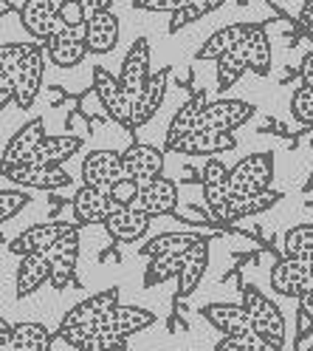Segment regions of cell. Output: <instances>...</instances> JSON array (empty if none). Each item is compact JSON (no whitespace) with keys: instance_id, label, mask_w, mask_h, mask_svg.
Listing matches in <instances>:
<instances>
[{"instance_id":"12","label":"cell","mask_w":313,"mask_h":351,"mask_svg":"<svg viewBox=\"0 0 313 351\" xmlns=\"http://www.w3.org/2000/svg\"><path fill=\"white\" fill-rule=\"evenodd\" d=\"M42 142H46V122H42V119H29L6 142L3 159H0V170H3V167H17V165H29Z\"/></svg>"},{"instance_id":"27","label":"cell","mask_w":313,"mask_h":351,"mask_svg":"<svg viewBox=\"0 0 313 351\" xmlns=\"http://www.w3.org/2000/svg\"><path fill=\"white\" fill-rule=\"evenodd\" d=\"M251 26H254V23H229V26L217 29V32L204 43V46L195 51V60H215V62H217L223 54L234 51L240 43L249 37Z\"/></svg>"},{"instance_id":"52","label":"cell","mask_w":313,"mask_h":351,"mask_svg":"<svg viewBox=\"0 0 313 351\" xmlns=\"http://www.w3.org/2000/svg\"><path fill=\"white\" fill-rule=\"evenodd\" d=\"M51 3H54V6H57V9H59V6H62V3H65V0H51Z\"/></svg>"},{"instance_id":"17","label":"cell","mask_w":313,"mask_h":351,"mask_svg":"<svg viewBox=\"0 0 313 351\" xmlns=\"http://www.w3.org/2000/svg\"><path fill=\"white\" fill-rule=\"evenodd\" d=\"M155 323V315L144 306H116L110 309L102 320H99V332H107V335H116V337H127L130 335H139L144 328H150Z\"/></svg>"},{"instance_id":"30","label":"cell","mask_w":313,"mask_h":351,"mask_svg":"<svg viewBox=\"0 0 313 351\" xmlns=\"http://www.w3.org/2000/svg\"><path fill=\"white\" fill-rule=\"evenodd\" d=\"M243 54L249 62V71L257 77H265L271 71V40H268L262 26H251L249 37L243 40Z\"/></svg>"},{"instance_id":"50","label":"cell","mask_w":313,"mask_h":351,"mask_svg":"<svg viewBox=\"0 0 313 351\" xmlns=\"http://www.w3.org/2000/svg\"><path fill=\"white\" fill-rule=\"evenodd\" d=\"M299 20H302V26H305V29H310V26H313V0H305Z\"/></svg>"},{"instance_id":"3","label":"cell","mask_w":313,"mask_h":351,"mask_svg":"<svg viewBox=\"0 0 313 351\" xmlns=\"http://www.w3.org/2000/svg\"><path fill=\"white\" fill-rule=\"evenodd\" d=\"M243 306L249 309L254 332L260 337H265L268 343H274L277 348H282L285 346V317L280 312V306L271 298H265L262 292H257L254 287H245Z\"/></svg>"},{"instance_id":"18","label":"cell","mask_w":313,"mask_h":351,"mask_svg":"<svg viewBox=\"0 0 313 351\" xmlns=\"http://www.w3.org/2000/svg\"><path fill=\"white\" fill-rule=\"evenodd\" d=\"M71 210H74V218H77V224H105L110 213L119 210L113 202H110V195L107 190H96V187H87L82 184L77 193H74V202H71Z\"/></svg>"},{"instance_id":"28","label":"cell","mask_w":313,"mask_h":351,"mask_svg":"<svg viewBox=\"0 0 313 351\" xmlns=\"http://www.w3.org/2000/svg\"><path fill=\"white\" fill-rule=\"evenodd\" d=\"M204 235L198 232H161V235H152L147 244L141 247L144 258H175V255H187L198 241Z\"/></svg>"},{"instance_id":"33","label":"cell","mask_w":313,"mask_h":351,"mask_svg":"<svg viewBox=\"0 0 313 351\" xmlns=\"http://www.w3.org/2000/svg\"><path fill=\"white\" fill-rule=\"evenodd\" d=\"M249 71V62H245V54H243V43L229 51V54H223L217 60V88L220 91H229L232 85H237L243 80V74Z\"/></svg>"},{"instance_id":"49","label":"cell","mask_w":313,"mask_h":351,"mask_svg":"<svg viewBox=\"0 0 313 351\" xmlns=\"http://www.w3.org/2000/svg\"><path fill=\"white\" fill-rule=\"evenodd\" d=\"M299 315H305V317L313 323V289H308V292L299 298Z\"/></svg>"},{"instance_id":"47","label":"cell","mask_w":313,"mask_h":351,"mask_svg":"<svg viewBox=\"0 0 313 351\" xmlns=\"http://www.w3.org/2000/svg\"><path fill=\"white\" fill-rule=\"evenodd\" d=\"M12 340H14V326L9 320H0V351H12Z\"/></svg>"},{"instance_id":"10","label":"cell","mask_w":313,"mask_h":351,"mask_svg":"<svg viewBox=\"0 0 313 351\" xmlns=\"http://www.w3.org/2000/svg\"><path fill=\"white\" fill-rule=\"evenodd\" d=\"M257 108L245 99H217L209 102L204 119H200V128H209V130H223V134H234L240 125H245L254 117Z\"/></svg>"},{"instance_id":"15","label":"cell","mask_w":313,"mask_h":351,"mask_svg":"<svg viewBox=\"0 0 313 351\" xmlns=\"http://www.w3.org/2000/svg\"><path fill=\"white\" fill-rule=\"evenodd\" d=\"M51 283V258L49 252H31L17 261V272H14V295L23 300L40 292V287Z\"/></svg>"},{"instance_id":"7","label":"cell","mask_w":313,"mask_h":351,"mask_svg":"<svg viewBox=\"0 0 313 351\" xmlns=\"http://www.w3.org/2000/svg\"><path fill=\"white\" fill-rule=\"evenodd\" d=\"M46 46L42 43H31V51L29 57L23 60V65H20V71L14 77V102L23 108V111H29V108L34 105L40 88H42V74H46Z\"/></svg>"},{"instance_id":"53","label":"cell","mask_w":313,"mask_h":351,"mask_svg":"<svg viewBox=\"0 0 313 351\" xmlns=\"http://www.w3.org/2000/svg\"><path fill=\"white\" fill-rule=\"evenodd\" d=\"M302 351H313V343H310V346H305V348H302Z\"/></svg>"},{"instance_id":"44","label":"cell","mask_w":313,"mask_h":351,"mask_svg":"<svg viewBox=\"0 0 313 351\" xmlns=\"http://www.w3.org/2000/svg\"><path fill=\"white\" fill-rule=\"evenodd\" d=\"M189 0H133V9L139 12H169L175 14L178 9H184Z\"/></svg>"},{"instance_id":"45","label":"cell","mask_w":313,"mask_h":351,"mask_svg":"<svg viewBox=\"0 0 313 351\" xmlns=\"http://www.w3.org/2000/svg\"><path fill=\"white\" fill-rule=\"evenodd\" d=\"M14 99V77L9 74H0V105H9Z\"/></svg>"},{"instance_id":"14","label":"cell","mask_w":313,"mask_h":351,"mask_svg":"<svg viewBox=\"0 0 313 351\" xmlns=\"http://www.w3.org/2000/svg\"><path fill=\"white\" fill-rule=\"evenodd\" d=\"M271 289L282 298H302L308 289H313L310 278V263L282 258L271 267Z\"/></svg>"},{"instance_id":"29","label":"cell","mask_w":313,"mask_h":351,"mask_svg":"<svg viewBox=\"0 0 313 351\" xmlns=\"http://www.w3.org/2000/svg\"><path fill=\"white\" fill-rule=\"evenodd\" d=\"M82 150V139L79 136H46L37 147V153L31 156L29 165H54V167H62L71 156Z\"/></svg>"},{"instance_id":"40","label":"cell","mask_w":313,"mask_h":351,"mask_svg":"<svg viewBox=\"0 0 313 351\" xmlns=\"http://www.w3.org/2000/svg\"><path fill=\"white\" fill-rule=\"evenodd\" d=\"M107 195H110V202H113L116 207H136L139 195H141V184L124 176V179H119L113 187L107 190Z\"/></svg>"},{"instance_id":"36","label":"cell","mask_w":313,"mask_h":351,"mask_svg":"<svg viewBox=\"0 0 313 351\" xmlns=\"http://www.w3.org/2000/svg\"><path fill=\"white\" fill-rule=\"evenodd\" d=\"M29 51H31V43H3V46H0V74L17 77Z\"/></svg>"},{"instance_id":"20","label":"cell","mask_w":313,"mask_h":351,"mask_svg":"<svg viewBox=\"0 0 313 351\" xmlns=\"http://www.w3.org/2000/svg\"><path fill=\"white\" fill-rule=\"evenodd\" d=\"M20 23L37 43H49L59 29V9L51 0H26L20 9Z\"/></svg>"},{"instance_id":"48","label":"cell","mask_w":313,"mask_h":351,"mask_svg":"<svg viewBox=\"0 0 313 351\" xmlns=\"http://www.w3.org/2000/svg\"><path fill=\"white\" fill-rule=\"evenodd\" d=\"M299 77H302V85H313V51L305 54V60L299 65Z\"/></svg>"},{"instance_id":"46","label":"cell","mask_w":313,"mask_h":351,"mask_svg":"<svg viewBox=\"0 0 313 351\" xmlns=\"http://www.w3.org/2000/svg\"><path fill=\"white\" fill-rule=\"evenodd\" d=\"M79 3L85 6L87 17H94V14H102V12H110V9H113V0H79Z\"/></svg>"},{"instance_id":"42","label":"cell","mask_w":313,"mask_h":351,"mask_svg":"<svg viewBox=\"0 0 313 351\" xmlns=\"http://www.w3.org/2000/svg\"><path fill=\"white\" fill-rule=\"evenodd\" d=\"M59 23L65 29H85L87 26V12L79 0H65L59 6Z\"/></svg>"},{"instance_id":"51","label":"cell","mask_w":313,"mask_h":351,"mask_svg":"<svg viewBox=\"0 0 313 351\" xmlns=\"http://www.w3.org/2000/svg\"><path fill=\"white\" fill-rule=\"evenodd\" d=\"M305 190H313V173H310V179H308V184H305Z\"/></svg>"},{"instance_id":"11","label":"cell","mask_w":313,"mask_h":351,"mask_svg":"<svg viewBox=\"0 0 313 351\" xmlns=\"http://www.w3.org/2000/svg\"><path fill=\"white\" fill-rule=\"evenodd\" d=\"M119 306V289L116 287H110L105 292H96L91 298H85L79 300L77 306H71L68 312H65L59 328H79V326H99V320L110 312V309H116Z\"/></svg>"},{"instance_id":"4","label":"cell","mask_w":313,"mask_h":351,"mask_svg":"<svg viewBox=\"0 0 313 351\" xmlns=\"http://www.w3.org/2000/svg\"><path fill=\"white\" fill-rule=\"evenodd\" d=\"M3 179L23 190H68L74 184L71 173L54 165H17L3 167Z\"/></svg>"},{"instance_id":"39","label":"cell","mask_w":313,"mask_h":351,"mask_svg":"<svg viewBox=\"0 0 313 351\" xmlns=\"http://www.w3.org/2000/svg\"><path fill=\"white\" fill-rule=\"evenodd\" d=\"M290 114L302 125H313V85H299L290 97Z\"/></svg>"},{"instance_id":"37","label":"cell","mask_w":313,"mask_h":351,"mask_svg":"<svg viewBox=\"0 0 313 351\" xmlns=\"http://www.w3.org/2000/svg\"><path fill=\"white\" fill-rule=\"evenodd\" d=\"M184 269V255H175V258H155L150 267H147V275H144V283L152 287V283H161L167 278H175L181 275Z\"/></svg>"},{"instance_id":"5","label":"cell","mask_w":313,"mask_h":351,"mask_svg":"<svg viewBox=\"0 0 313 351\" xmlns=\"http://www.w3.org/2000/svg\"><path fill=\"white\" fill-rule=\"evenodd\" d=\"M94 91H96L102 108L107 111V117L116 119L122 128L133 130V99L124 94L119 77H113L107 69L96 65V69H94Z\"/></svg>"},{"instance_id":"23","label":"cell","mask_w":313,"mask_h":351,"mask_svg":"<svg viewBox=\"0 0 313 351\" xmlns=\"http://www.w3.org/2000/svg\"><path fill=\"white\" fill-rule=\"evenodd\" d=\"M167 82H169V69H159L144 85V91L139 94V99L133 102V128H141L147 125L167 97Z\"/></svg>"},{"instance_id":"9","label":"cell","mask_w":313,"mask_h":351,"mask_svg":"<svg viewBox=\"0 0 313 351\" xmlns=\"http://www.w3.org/2000/svg\"><path fill=\"white\" fill-rule=\"evenodd\" d=\"M122 165H124V176L133 182H139L141 187L161 179V170H164V150L136 142L122 150Z\"/></svg>"},{"instance_id":"34","label":"cell","mask_w":313,"mask_h":351,"mask_svg":"<svg viewBox=\"0 0 313 351\" xmlns=\"http://www.w3.org/2000/svg\"><path fill=\"white\" fill-rule=\"evenodd\" d=\"M223 3H226V0H189L184 9H178V12L169 17V34H175V32H181V29L198 23L200 17L217 12Z\"/></svg>"},{"instance_id":"38","label":"cell","mask_w":313,"mask_h":351,"mask_svg":"<svg viewBox=\"0 0 313 351\" xmlns=\"http://www.w3.org/2000/svg\"><path fill=\"white\" fill-rule=\"evenodd\" d=\"M31 202V195L23 193V187H3L0 190V221H12V218Z\"/></svg>"},{"instance_id":"35","label":"cell","mask_w":313,"mask_h":351,"mask_svg":"<svg viewBox=\"0 0 313 351\" xmlns=\"http://www.w3.org/2000/svg\"><path fill=\"white\" fill-rule=\"evenodd\" d=\"M215 351H280L274 343H268L257 332H245V335H232V337H220Z\"/></svg>"},{"instance_id":"1","label":"cell","mask_w":313,"mask_h":351,"mask_svg":"<svg viewBox=\"0 0 313 351\" xmlns=\"http://www.w3.org/2000/svg\"><path fill=\"white\" fill-rule=\"evenodd\" d=\"M271 179H274V153L271 150L249 153L232 167L229 193L234 199H251V195L271 190Z\"/></svg>"},{"instance_id":"22","label":"cell","mask_w":313,"mask_h":351,"mask_svg":"<svg viewBox=\"0 0 313 351\" xmlns=\"http://www.w3.org/2000/svg\"><path fill=\"white\" fill-rule=\"evenodd\" d=\"M206 94L198 91L192 99H187L181 108L175 111V117L169 119V128H167V139H164V150H172L184 136H189L192 130L200 128V119H204V111H206Z\"/></svg>"},{"instance_id":"24","label":"cell","mask_w":313,"mask_h":351,"mask_svg":"<svg viewBox=\"0 0 313 351\" xmlns=\"http://www.w3.org/2000/svg\"><path fill=\"white\" fill-rule=\"evenodd\" d=\"M85 43L91 54H110L119 43V17L113 12H102L87 17L85 26Z\"/></svg>"},{"instance_id":"19","label":"cell","mask_w":313,"mask_h":351,"mask_svg":"<svg viewBox=\"0 0 313 351\" xmlns=\"http://www.w3.org/2000/svg\"><path fill=\"white\" fill-rule=\"evenodd\" d=\"M150 221H152V215H147L139 207H119V210L110 213V218L102 227L107 230L110 238L119 241V244H136L139 238L147 235Z\"/></svg>"},{"instance_id":"2","label":"cell","mask_w":313,"mask_h":351,"mask_svg":"<svg viewBox=\"0 0 313 351\" xmlns=\"http://www.w3.org/2000/svg\"><path fill=\"white\" fill-rule=\"evenodd\" d=\"M79 238V224L77 221H46V224H34L26 232H20L17 238L9 241V252L14 255H31V252H51L59 247L62 241Z\"/></svg>"},{"instance_id":"21","label":"cell","mask_w":313,"mask_h":351,"mask_svg":"<svg viewBox=\"0 0 313 351\" xmlns=\"http://www.w3.org/2000/svg\"><path fill=\"white\" fill-rule=\"evenodd\" d=\"M200 315H204L223 337L254 332L249 309H245L243 303H206V306H200Z\"/></svg>"},{"instance_id":"6","label":"cell","mask_w":313,"mask_h":351,"mask_svg":"<svg viewBox=\"0 0 313 351\" xmlns=\"http://www.w3.org/2000/svg\"><path fill=\"white\" fill-rule=\"evenodd\" d=\"M150 57H152V49H150V40L147 37H136L130 43V49L122 60V69H119V82L124 88V94L136 102L139 94L144 91L147 80L152 77L150 74Z\"/></svg>"},{"instance_id":"32","label":"cell","mask_w":313,"mask_h":351,"mask_svg":"<svg viewBox=\"0 0 313 351\" xmlns=\"http://www.w3.org/2000/svg\"><path fill=\"white\" fill-rule=\"evenodd\" d=\"M282 252L290 261H313V224H297L282 235Z\"/></svg>"},{"instance_id":"26","label":"cell","mask_w":313,"mask_h":351,"mask_svg":"<svg viewBox=\"0 0 313 351\" xmlns=\"http://www.w3.org/2000/svg\"><path fill=\"white\" fill-rule=\"evenodd\" d=\"M209 267V241L206 238H200L198 244L184 255V269L181 275H178V287H175V295L178 298H189L195 289H198V283L204 280V272Z\"/></svg>"},{"instance_id":"13","label":"cell","mask_w":313,"mask_h":351,"mask_svg":"<svg viewBox=\"0 0 313 351\" xmlns=\"http://www.w3.org/2000/svg\"><path fill=\"white\" fill-rule=\"evenodd\" d=\"M42 46H46V54L57 69H74V65H79L91 54L87 51V43H85V29H65L62 23H59L57 34L49 43H42Z\"/></svg>"},{"instance_id":"25","label":"cell","mask_w":313,"mask_h":351,"mask_svg":"<svg viewBox=\"0 0 313 351\" xmlns=\"http://www.w3.org/2000/svg\"><path fill=\"white\" fill-rule=\"evenodd\" d=\"M139 210H144L147 215H169L175 213L178 207V184L172 179H155L150 184L141 187V195H139Z\"/></svg>"},{"instance_id":"41","label":"cell","mask_w":313,"mask_h":351,"mask_svg":"<svg viewBox=\"0 0 313 351\" xmlns=\"http://www.w3.org/2000/svg\"><path fill=\"white\" fill-rule=\"evenodd\" d=\"M124 348H127V337H116L96 328V335L87 337L77 351H124Z\"/></svg>"},{"instance_id":"8","label":"cell","mask_w":313,"mask_h":351,"mask_svg":"<svg viewBox=\"0 0 313 351\" xmlns=\"http://www.w3.org/2000/svg\"><path fill=\"white\" fill-rule=\"evenodd\" d=\"M119 179H124V165H122V150H91L82 162V184L110 190Z\"/></svg>"},{"instance_id":"31","label":"cell","mask_w":313,"mask_h":351,"mask_svg":"<svg viewBox=\"0 0 313 351\" xmlns=\"http://www.w3.org/2000/svg\"><path fill=\"white\" fill-rule=\"evenodd\" d=\"M51 332L42 323H17L12 351H51Z\"/></svg>"},{"instance_id":"54","label":"cell","mask_w":313,"mask_h":351,"mask_svg":"<svg viewBox=\"0 0 313 351\" xmlns=\"http://www.w3.org/2000/svg\"><path fill=\"white\" fill-rule=\"evenodd\" d=\"M310 278H313V261H310Z\"/></svg>"},{"instance_id":"43","label":"cell","mask_w":313,"mask_h":351,"mask_svg":"<svg viewBox=\"0 0 313 351\" xmlns=\"http://www.w3.org/2000/svg\"><path fill=\"white\" fill-rule=\"evenodd\" d=\"M229 173L232 167H226L220 159H209L204 165V170H200V187H209V184H229Z\"/></svg>"},{"instance_id":"16","label":"cell","mask_w":313,"mask_h":351,"mask_svg":"<svg viewBox=\"0 0 313 351\" xmlns=\"http://www.w3.org/2000/svg\"><path fill=\"white\" fill-rule=\"evenodd\" d=\"M237 147L234 134H223V130H209V128H198L189 136H184L169 153H184V156H220Z\"/></svg>"}]
</instances>
